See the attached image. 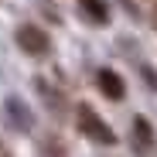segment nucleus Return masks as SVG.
Instances as JSON below:
<instances>
[{
    "mask_svg": "<svg viewBox=\"0 0 157 157\" xmlns=\"http://www.w3.org/2000/svg\"><path fill=\"white\" fill-rule=\"evenodd\" d=\"M78 123H82V130H86L92 140L106 144V147H113V144H116V133L109 130V123H106V120H99V116L92 113L89 102H78Z\"/></svg>",
    "mask_w": 157,
    "mask_h": 157,
    "instance_id": "obj_1",
    "label": "nucleus"
},
{
    "mask_svg": "<svg viewBox=\"0 0 157 157\" xmlns=\"http://www.w3.org/2000/svg\"><path fill=\"white\" fill-rule=\"evenodd\" d=\"M17 44L28 51V55H48L51 51V38L38 28V24H21L17 28Z\"/></svg>",
    "mask_w": 157,
    "mask_h": 157,
    "instance_id": "obj_2",
    "label": "nucleus"
},
{
    "mask_svg": "<svg viewBox=\"0 0 157 157\" xmlns=\"http://www.w3.org/2000/svg\"><path fill=\"white\" fill-rule=\"evenodd\" d=\"M96 86L102 89V96H106V99H113V102H120V99L126 96V86H123V78H120L113 68H102V72H99V78H96Z\"/></svg>",
    "mask_w": 157,
    "mask_h": 157,
    "instance_id": "obj_3",
    "label": "nucleus"
},
{
    "mask_svg": "<svg viewBox=\"0 0 157 157\" xmlns=\"http://www.w3.org/2000/svg\"><path fill=\"white\" fill-rule=\"evenodd\" d=\"M82 4V10L89 14L92 24H106V7H102V0H78Z\"/></svg>",
    "mask_w": 157,
    "mask_h": 157,
    "instance_id": "obj_4",
    "label": "nucleus"
},
{
    "mask_svg": "<svg viewBox=\"0 0 157 157\" xmlns=\"http://www.w3.org/2000/svg\"><path fill=\"white\" fill-rule=\"evenodd\" d=\"M133 126H137V137H140L144 144H150V140H154V133H150V123H147L144 116H137V120H133Z\"/></svg>",
    "mask_w": 157,
    "mask_h": 157,
    "instance_id": "obj_5",
    "label": "nucleus"
},
{
    "mask_svg": "<svg viewBox=\"0 0 157 157\" xmlns=\"http://www.w3.org/2000/svg\"><path fill=\"white\" fill-rule=\"evenodd\" d=\"M144 75H147V82H150V86H157V72H144Z\"/></svg>",
    "mask_w": 157,
    "mask_h": 157,
    "instance_id": "obj_6",
    "label": "nucleus"
}]
</instances>
